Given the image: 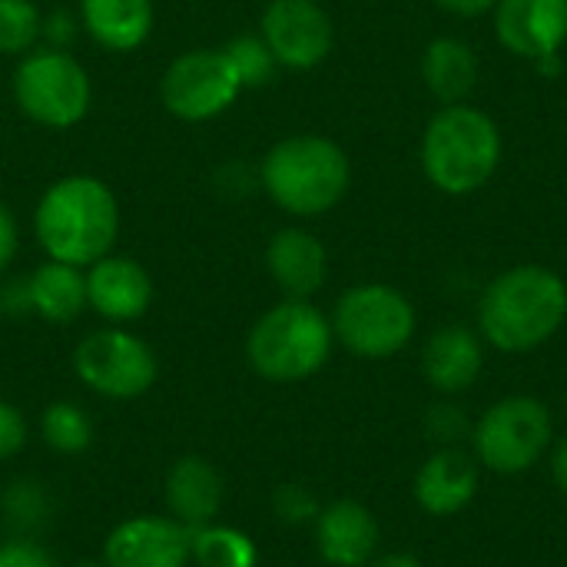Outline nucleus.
Here are the masks:
<instances>
[{
	"instance_id": "nucleus-32",
	"label": "nucleus",
	"mask_w": 567,
	"mask_h": 567,
	"mask_svg": "<svg viewBox=\"0 0 567 567\" xmlns=\"http://www.w3.org/2000/svg\"><path fill=\"white\" fill-rule=\"evenodd\" d=\"M429 425L445 439V442H455V432L465 425L462 422V415H458V409H452V405H442V409H432V415H429Z\"/></svg>"
},
{
	"instance_id": "nucleus-22",
	"label": "nucleus",
	"mask_w": 567,
	"mask_h": 567,
	"mask_svg": "<svg viewBox=\"0 0 567 567\" xmlns=\"http://www.w3.org/2000/svg\"><path fill=\"white\" fill-rule=\"evenodd\" d=\"M80 20L103 50L126 53L146 43L153 0H80Z\"/></svg>"
},
{
	"instance_id": "nucleus-25",
	"label": "nucleus",
	"mask_w": 567,
	"mask_h": 567,
	"mask_svg": "<svg viewBox=\"0 0 567 567\" xmlns=\"http://www.w3.org/2000/svg\"><path fill=\"white\" fill-rule=\"evenodd\" d=\"M223 53H226V60H229V66H233V73H236L243 90L269 83L276 66H279L262 37H233L223 47Z\"/></svg>"
},
{
	"instance_id": "nucleus-18",
	"label": "nucleus",
	"mask_w": 567,
	"mask_h": 567,
	"mask_svg": "<svg viewBox=\"0 0 567 567\" xmlns=\"http://www.w3.org/2000/svg\"><path fill=\"white\" fill-rule=\"evenodd\" d=\"M415 502L432 518H455L478 492V468L465 452L442 449L415 475Z\"/></svg>"
},
{
	"instance_id": "nucleus-33",
	"label": "nucleus",
	"mask_w": 567,
	"mask_h": 567,
	"mask_svg": "<svg viewBox=\"0 0 567 567\" xmlns=\"http://www.w3.org/2000/svg\"><path fill=\"white\" fill-rule=\"evenodd\" d=\"M40 33H47V37L53 40V47H60V43H66V40L73 37V20H70L66 13H53V17L43 23ZM60 50H63V47H60Z\"/></svg>"
},
{
	"instance_id": "nucleus-31",
	"label": "nucleus",
	"mask_w": 567,
	"mask_h": 567,
	"mask_svg": "<svg viewBox=\"0 0 567 567\" xmlns=\"http://www.w3.org/2000/svg\"><path fill=\"white\" fill-rule=\"evenodd\" d=\"M439 10H445V13H452V17H465V20H472V17H485V13H492V7H495V0H432Z\"/></svg>"
},
{
	"instance_id": "nucleus-3",
	"label": "nucleus",
	"mask_w": 567,
	"mask_h": 567,
	"mask_svg": "<svg viewBox=\"0 0 567 567\" xmlns=\"http://www.w3.org/2000/svg\"><path fill=\"white\" fill-rule=\"evenodd\" d=\"M505 156V140L492 113L472 103H449L432 113L422 133L419 159L425 179L445 196L485 189Z\"/></svg>"
},
{
	"instance_id": "nucleus-27",
	"label": "nucleus",
	"mask_w": 567,
	"mask_h": 567,
	"mask_svg": "<svg viewBox=\"0 0 567 567\" xmlns=\"http://www.w3.org/2000/svg\"><path fill=\"white\" fill-rule=\"evenodd\" d=\"M276 512H279L282 522H296V525L319 515L316 498H312L309 488H302V485H286V488H279V492H276Z\"/></svg>"
},
{
	"instance_id": "nucleus-11",
	"label": "nucleus",
	"mask_w": 567,
	"mask_h": 567,
	"mask_svg": "<svg viewBox=\"0 0 567 567\" xmlns=\"http://www.w3.org/2000/svg\"><path fill=\"white\" fill-rule=\"evenodd\" d=\"M259 30L269 53L286 70H312L336 47L332 17L319 0H269Z\"/></svg>"
},
{
	"instance_id": "nucleus-26",
	"label": "nucleus",
	"mask_w": 567,
	"mask_h": 567,
	"mask_svg": "<svg viewBox=\"0 0 567 567\" xmlns=\"http://www.w3.org/2000/svg\"><path fill=\"white\" fill-rule=\"evenodd\" d=\"M43 30L33 0H0V53H27Z\"/></svg>"
},
{
	"instance_id": "nucleus-2",
	"label": "nucleus",
	"mask_w": 567,
	"mask_h": 567,
	"mask_svg": "<svg viewBox=\"0 0 567 567\" xmlns=\"http://www.w3.org/2000/svg\"><path fill=\"white\" fill-rule=\"evenodd\" d=\"M33 233L40 249L66 266H93L110 256L120 233V206L110 186L96 176H63L37 203Z\"/></svg>"
},
{
	"instance_id": "nucleus-6",
	"label": "nucleus",
	"mask_w": 567,
	"mask_h": 567,
	"mask_svg": "<svg viewBox=\"0 0 567 567\" xmlns=\"http://www.w3.org/2000/svg\"><path fill=\"white\" fill-rule=\"evenodd\" d=\"M332 336L359 359L399 355L419 326L412 299L385 282H362L339 296L332 312Z\"/></svg>"
},
{
	"instance_id": "nucleus-9",
	"label": "nucleus",
	"mask_w": 567,
	"mask_h": 567,
	"mask_svg": "<svg viewBox=\"0 0 567 567\" xmlns=\"http://www.w3.org/2000/svg\"><path fill=\"white\" fill-rule=\"evenodd\" d=\"M73 369L86 389L106 399H136L156 382L153 349L126 329H100L73 352Z\"/></svg>"
},
{
	"instance_id": "nucleus-21",
	"label": "nucleus",
	"mask_w": 567,
	"mask_h": 567,
	"mask_svg": "<svg viewBox=\"0 0 567 567\" xmlns=\"http://www.w3.org/2000/svg\"><path fill=\"white\" fill-rule=\"evenodd\" d=\"M478 53L462 37H435L422 53V80L425 90L442 103H468L478 86Z\"/></svg>"
},
{
	"instance_id": "nucleus-36",
	"label": "nucleus",
	"mask_w": 567,
	"mask_h": 567,
	"mask_svg": "<svg viewBox=\"0 0 567 567\" xmlns=\"http://www.w3.org/2000/svg\"><path fill=\"white\" fill-rule=\"evenodd\" d=\"M535 66H538V73H545V76H558V73L565 70V63H561V53H551V56L538 60Z\"/></svg>"
},
{
	"instance_id": "nucleus-16",
	"label": "nucleus",
	"mask_w": 567,
	"mask_h": 567,
	"mask_svg": "<svg viewBox=\"0 0 567 567\" xmlns=\"http://www.w3.org/2000/svg\"><path fill=\"white\" fill-rule=\"evenodd\" d=\"M266 269L286 299H312L326 286L329 252L309 229L286 226L266 246Z\"/></svg>"
},
{
	"instance_id": "nucleus-1",
	"label": "nucleus",
	"mask_w": 567,
	"mask_h": 567,
	"mask_svg": "<svg viewBox=\"0 0 567 567\" xmlns=\"http://www.w3.org/2000/svg\"><path fill=\"white\" fill-rule=\"evenodd\" d=\"M567 319V282L548 266L525 262L498 272L478 299V336L508 355L551 342Z\"/></svg>"
},
{
	"instance_id": "nucleus-8",
	"label": "nucleus",
	"mask_w": 567,
	"mask_h": 567,
	"mask_svg": "<svg viewBox=\"0 0 567 567\" xmlns=\"http://www.w3.org/2000/svg\"><path fill=\"white\" fill-rule=\"evenodd\" d=\"M555 442V422L545 402L508 395L495 402L475 425V458L495 475H522L535 468Z\"/></svg>"
},
{
	"instance_id": "nucleus-24",
	"label": "nucleus",
	"mask_w": 567,
	"mask_h": 567,
	"mask_svg": "<svg viewBox=\"0 0 567 567\" xmlns=\"http://www.w3.org/2000/svg\"><path fill=\"white\" fill-rule=\"evenodd\" d=\"M40 432H43L47 445L63 455L86 452L93 442V425H90L86 412L73 402H53L40 419Z\"/></svg>"
},
{
	"instance_id": "nucleus-5",
	"label": "nucleus",
	"mask_w": 567,
	"mask_h": 567,
	"mask_svg": "<svg viewBox=\"0 0 567 567\" xmlns=\"http://www.w3.org/2000/svg\"><path fill=\"white\" fill-rule=\"evenodd\" d=\"M332 322L309 299L272 306L249 332V365L269 382H302L332 355Z\"/></svg>"
},
{
	"instance_id": "nucleus-35",
	"label": "nucleus",
	"mask_w": 567,
	"mask_h": 567,
	"mask_svg": "<svg viewBox=\"0 0 567 567\" xmlns=\"http://www.w3.org/2000/svg\"><path fill=\"white\" fill-rule=\"evenodd\" d=\"M365 567H425L419 558H412V555H402V551H395V555H382V558H372Z\"/></svg>"
},
{
	"instance_id": "nucleus-10",
	"label": "nucleus",
	"mask_w": 567,
	"mask_h": 567,
	"mask_svg": "<svg viewBox=\"0 0 567 567\" xmlns=\"http://www.w3.org/2000/svg\"><path fill=\"white\" fill-rule=\"evenodd\" d=\"M239 93L243 86L223 50L179 53L159 80L163 106L186 123H203L226 113Z\"/></svg>"
},
{
	"instance_id": "nucleus-15",
	"label": "nucleus",
	"mask_w": 567,
	"mask_h": 567,
	"mask_svg": "<svg viewBox=\"0 0 567 567\" xmlns=\"http://www.w3.org/2000/svg\"><path fill=\"white\" fill-rule=\"evenodd\" d=\"M316 548L332 567H365L379 548V522L359 502H332L316 515Z\"/></svg>"
},
{
	"instance_id": "nucleus-28",
	"label": "nucleus",
	"mask_w": 567,
	"mask_h": 567,
	"mask_svg": "<svg viewBox=\"0 0 567 567\" xmlns=\"http://www.w3.org/2000/svg\"><path fill=\"white\" fill-rule=\"evenodd\" d=\"M27 442V422L17 405L0 399V458H10Z\"/></svg>"
},
{
	"instance_id": "nucleus-30",
	"label": "nucleus",
	"mask_w": 567,
	"mask_h": 567,
	"mask_svg": "<svg viewBox=\"0 0 567 567\" xmlns=\"http://www.w3.org/2000/svg\"><path fill=\"white\" fill-rule=\"evenodd\" d=\"M17 246H20V229H17V219L10 213L7 203H0V272L13 262L17 256Z\"/></svg>"
},
{
	"instance_id": "nucleus-20",
	"label": "nucleus",
	"mask_w": 567,
	"mask_h": 567,
	"mask_svg": "<svg viewBox=\"0 0 567 567\" xmlns=\"http://www.w3.org/2000/svg\"><path fill=\"white\" fill-rule=\"evenodd\" d=\"M20 306L33 309L40 319H47L53 326H66L86 309V276L76 266L47 259L23 282Z\"/></svg>"
},
{
	"instance_id": "nucleus-17",
	"label": "nucleus",
	"mask_w": 567,
	"mask_h": 567,
	"mask_svg": "<svg viewBox=\"0 0 567 567\" xmlns=\"http://www.w3.org/2000/svg\"><path fill=\"white\" fill-rule=\"evenodd\" d=\"M482 336L472 332L468 326H445L429 336L425 352H422V372L425 382L439 395H458L475 385L485 365V349Z\"/></svg>"
},
{
	"instance_id": "nucleus-4",
	"label": "nucleus",
	"mask_w": 567,
	"mask_h": 567,
	"mask_svg": "<svg viewBox=\"0 0 567 567\" xmlns=\"http://www.w3.org/2000/svg\"><path fill=\"white\" fill-rule=\"evenodd\" d=\"M259 179L266 196L282 213L316 219L346 199L352 186V163L336 140L319 133H296L266 153Z\"/></svg>"
},
{
	"instance_id": "nucleus-7",
	"label": "nucleus",
	"mask_w": 567,
	"mask_h": 567,
	"mask_svg": "<svg viewBox=\"0 0 567 567\" xmlns=\"http://www.w3.org/2000/svg\"><path fill=\"white\" fill-rule=\"evenodd\" d=\"M13 100L23 116L50 130L76 126L93 100L90 76L60 47L30 50L13 73Z\"/></svg>"
},
{
	"instance_id": "nucleus-23",
	"label": "nucleus",
	"mask_w": 567,
	"mask_h": 567,
	"mask_svg": "<svg viewBox=\"0 0 567 567\" xmlns=\"http://www.w3.org/2000/svg\"><path fill=\"white\" fill-rule=\"evenodd\" d=\"M189 558L199 567H256L259 551L249 535L226 525H203L189 532Z\"/></svg>"
},
{
	"instance_id": "nucleus-37",
	"label": "nucleus",
	"mask_w": 567,
	"mask_h": 567,
	"mask_svg": "<svg viewBox=\"0 0 567 567\" xmlns=\"http://www.w3.org/2000/svg\"><path fill=\"white\" fill-rule=\"evenodd\" d=\"M73 567H106V565H96V561H83V565H73Z\"/></svg>"
},
{
	"instance_id": "nucleus-29",
	"label": "nucleus",
	"mask_w": 567,
	"mask_h": 567,
	"mask_svg": "<svg viewBox=\"0 0 567 567\" xmlns=\"http://www.w3.org/2000/svg\"><path fill=\"white\" fill-rule=\"evenodd\" d=\"M0 567H53V561L40 545L10 542V545H0Z\"/></svg>"
},
{
	"instance_id": "nucleus-34",
	"label": "nucleus",
	"mask_w": 567,
	"mask_h": 567,
	"mask_svg": "<svg viewBox=\"0 0 567 567\" xmlns=\"http://www.w3.org/2000/svg\"><path fill=\"white\" fill-rule=\"evenodd\" d=\"M551 478H555L558 492L567 498V439H561V442L551 449Z\"/></svg>"
},
{
	"instance_id": "nucleus-19",
	"label": "nucleus",
	"mask_w": 567,
	"mask_h": 567,
	"mask_svg": "<svg viewBox=\"0 0 567 567\" xmlns=\"http://www.w3.org/2000/svg\"><path fill=\"white\" fill-rule=\"evenodd\" d=\"M166 502H169L173 518L183 528L196 532L203 525H213V518L223 505V478L206 458L186 455L169 468Z\"/></svg>"
},
{
	"instance_id": "nucleus-13",
	"label": "nucleus",
	"mask_w": 567,
	"mask_h": 567,
	"mask_svg": "<svg viewBox=\"0 0 567 567\" xmlns=\"http://www.w3.org/2000/svg\"><path fill=\"white\" fill-rule=\"evenodd\" d=\"M189 558V528L176 518L140 515L116 525L103 545L106 567H186Z\"/></svg>"
},
{
	"instance_id": "nucleus-12",
	"label": "nucleus",
	"mask_w": 567,
	"mask_h": 567,
	"mask_svg": "<svg viewBox=\"0 0 567 567\" xmlns=\"http://www.w3.org/2000/svg\"><path fill=\"white\" fill-rule=\"evenodd\" d=\"M498 43L522 60H545L567 43V0H495Z\"/></svg>"
},
{
	"instance_id": "nucleus-14",
	"label": "nucleus",
	"mask_w": 567,
	"mask_h": 567,
	"mask_svg": "<svg viewBox=\"0 0 567 567\" xmlns=\"http://www.w3.org/2000/svg\"><path fill=\"white\" fill-rule=\"evenodd\" d=\"M153 302L150 272L126 256H103L86 266V306L106 322H133Z\"/></svg>"
}]
</instances>
